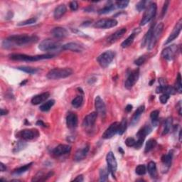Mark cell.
Instances as JSON below:
<instances>
[{"instance_id":"1","label":"cell","mask_w":182,"mask_h":182,"mask_svg":"<svg viewBox=\"0 0 182 182\" xmlns=\"http://www.w3.org/2000/svg\"><path fill=\"white\" fill-rule=\"evenodd\" d=\"M38 40V37L34 35H13L7 38V39L4 40V42H2V47L4 48H10L15 47H22V46L37 43Z\"/></svg>"},{"instance_id":"2","label":"cell","mask_w":182,"mask_h":182,"mask_svg":"<svg viewBox=\"0 0 182 182\" xmlns=\"http://www.w3.org/2000/svg\"><path fill=\"white\" fill-rule=\"evenodd\" d=\"M72 74L73 70L71 68H53L48 71L47 77L50 80H58V79L68 78Z\"/></svg>"},{"instance_id":"3","label":"cell","mask_w":182,"mask_h":182,"mask_svg":"<svg viewBox=\"0 0 182 182\" xmlns=\"http://www.w3.org/2000/svg\"><path fill=\"white\" fill-rule=\"evenodd\" d=\"M54 55L51 53L47 54L38 55V56H29L26 54H12L10 55V58L14 61H37L40 60L49 59L52 58Z\"/></svg>"},{"instance_id":"4","label":"cell","mask_w":182,"mask_h":182,"mask_svg":"<svg viewBox=\"0 0 182 182\" xmlns=\"http://www.w3.org/2000/svg\"><path fill=\"white\" fill-rule=\"evenodd\" d=\"M157 4L155 3V2H151L148 5V7L145 10L144 16H143L142 19L140 22L141 26H145L152 21L153 18L155 17L156 13H157Z\"/></svg>"},{"instance_id":"5","label":"cell","mask_w":182,"mask_h":182,"mask_svg":"<svg viewBox=\"0 0 182 182\" xmlns=\"http://www.w3.org/2000/svg\"><path fill=\"white\" fill-rule=\"evenodd\" d=\"M61 47V43L57 41L45 39L40 43L38 48L42 51H54L59 49Z\"/></svg>"},{"instance_id":"6","label":"cell","mask_w":182,"mask_h":182,"mask_svg":"<svg viewBox=\"0 0 182 182\" xmlns=\"http://www.w3.org/2000/svg\"><path fill=\"white\" fill-rule=\"evenodd\" d=\"M164 29V24L163 23H160V24L157 25V27L154 28L152 37L147 44V49L152 50V48L155 47L156 43H157L159 38L160 37L161 33L163 32Z\"/></svg>"},{"instance_id":"7","label":"cell","mask_w":182,"mask_h":182,"mask_svg":"<svg viewBox=\"0 0 182 182\" xmlns=\"http://www.w3.org/2000/svg\"><path fill=\"white\" fill-rule=\"evenodd\" d=\"M115 56V53L112 51H107L106 52L102 53L97 58V61L100 66L102 68H107L109 66L112 61H113Z\"/></svg>"},{"instance_id":"8","label":"cell","mask_w":182,"mask_h":182,"mask_svg":"<svg viewBox=\"0 0 182 182\" xmlns=\"http://www.w3.org/2000/svg\"><path fill=\"white\" fill-rule=\"evenodd\" d=\"M151 132H152V127L149 125H146L145 126L141 128L137 133V135H136L137 137V140L136 141V144L134 147L135 149H140L143 143H144L146 136L150 135Z\"/></svg>"},{"instance_id":"9","label":"cell","mask_w":182,"mask_h":182,"mask_svg":"<svg viewBox=\"0 0 182 182\" xmlns=\"http://www.w3.org/2000/svg\"><path fill=\"white\" fill-rule=\"evenodd\" d=\"M39 136V132L37 130H24L18 132L17 137H19L24 140H33Z\"/></svg>"},{"instance_id":"10","label":"cell","mask_w":182,"mask_h":182,"mask_svg":"<svg viewBox=\"0 0 182 182\" xmlns=\"http://www.w3.org/2000/svg\"><path fill=\"white\" fill-rule=\"evenodd\" d=\"M106 161L107 164V169H108L110 173L112 174V177L115 179V174L117 169V163L114 154L112 152L107 153L106 156Z\"/></svg>"},{"instance_id":"11","label":"cell","mask_w":182,"mask_h":182,"mask_svg":"<svg viewBox=\"0 0 182 182\" xmlns=\"http://www.w3.org/2000/svg\"><path fill=\"white\" fill-rule=\"evenodd\" d=\"M117 25V21L115 19H102L95 23L94 27L97 29H110Z\"/></svg>"},{"instance_id":"12","label":"cell","mask_w":182,"mask_h":182,"mask_svg":"<svg viewBox=\"0 0 182 182\" xmlns=\"http://www.w3.org/2000/svg\"><path fill=\"white\" fill-rule=\"evenodd\" d=\"M140 77V69H135V70L132 71L131 73L129 74L127 80L125 81V87L127 89H131L133 86L135 85V83H137L138 79Z\"/></svg>"},{"instance_id":"13","label":"cell","mask_w":182,"mask_h":182,"mask_svg":"<svg viewBox=\"0 0 182 182\" xmlns=\"http://www.w3.org/2000/svg\"><path fill=\"white\" fill-rule=\"evenodd\" d=\"M97 117V112H93L86 116L83 122V127L85 130H91L96 124Z\"/></svg>"},{"instance_id":"14","label":"cell","mask_w":182,"mask_h":182,"mask_svg":"<svg viewBox=\"0 0 182 182\" xmlns=\"http://www.w3.org/2000/svg\"><path fill=\"white\" fill-rule=\"evenodd\" d=\"M178 47L175 44L171 45L170 47L165 48L161 52V56L167 61H172L177 53Z\"/></svg>"},{"instance_id":"15","label":"cell","mask_w":182,"mask_h":182,"mask_svg":"<svg viewBox=\"0 0 182 182\" xmlns=\"http://www.w3.org/2000/svg\"><path fill=\"white\" fill-rule=\"evenodd\" d=\"M120 122H115L110 125V126L107 128V129L105 131V132L102 134V138L105 140H108L112 138V137L118 132V128H119Z\"/></svg>"},{"instance_id":"16","label":"cell","mask_w":182,"mask_h":182,"mask_svg":"<svg viewBox=\"0 0 182 182\" xmlns=\"http://www.w3.org/2000/svg\"><path fill=\"white\" fill-rule=\"evenodd\" d=\"M182 29V19H180L179 20V22L176 23V24L175 25V27L172 30V32L170 35V37H168L167 39H166V42L165 43V45H167L169 43H170L172 41H174L175 38H177L179 37V34H180L181 31Z\"/></svg>"},{"instance_id":"17","label":"cell","mask_w":182,"mask_h":182,"mask_svg":"<svg viewBox=\"0 0 182 182\" xmlns=\"http://www.w3.org/2000/svg\"><path fill=\"white\" fill-rule=\"evenodd\" d=\"M71 147L68 145H59L53 149L52 154L56 157H61V156L68 155L71 152Z\"/></svg>"},{"instance_id":"18","label":"cell","mask_w":182,"mask_h":182,"mask_svg":"<svg viewBox=\"0 0 182 182\" xmlns=\"http://www.w3.org/2000/svg\"><path fill=\"white\" fill-rule=\"evenodd\" d=\"M95 107H96L97 115L101 117H105L106 115V106L104 101L100 96H97L95 100Z\"/></svg>"},{"instance_id":"19","label":"cell","mask_w":182,"mask_h":182,"mask_svg":"<svg viewBox=\"0 0 182 182\" xmlns=\"http://www.w3.org/2000/svg\"><path fill=\"white\" fill-rule=\"evenodd\" d=\"M78 119L75 112H69L66 116V125L69 129H74L77 127Z\"/></svg>"},{"instance_id":"20","label":"cell","mask_w":182,"mask_h":182,"mask_svg":"<svg viewBox=\"0 0 182 182\" xmlns=\"http://www.w3.org/2000/svg\"><path fill=\"white\" fill-rule=\"evenodd\" d=\"M63 50L72 51L73 52H82L83 51V47L76 42H70L63 45L62 47Z\"/></svg>"},{"instance_id":"21","label":"cell","mask_w":182,"mask_h":182,"mask_svg":"<svg viewBox=\"0 0 182 182\" xmlns=\"http://www.w3.org/2000/svg\"><path fill=\"white\" fill-rule=\"evenodd\" d=\"M51 34L56 38H63L68 36L67 29L63 27H56L51 31Z\"/></svg>"},{"instance_id":"22","label":"cell","mask_w":182,"mask_h":182,"mask_svg":"<svg viewBox=\"0 0 182 182\" xmlns=\"http://www.w3.org/2000/svg\"><path fill=\"white\" fill-rule=\"evenodd\" d=\"M89 145H86L83 148L80 149L76 152L75 155H74V160L76 161H80L85 159L87 156L89 151Z\"/></svg>"},{"instance_id":"23","label":"cell","mask_w":182,"mask_h":182,"mask_svg":"<svg viewBox=\"0 0 182 182\" xmlns=\"http://www.w3.org/2000/svg\"><path fill=\"white\" fill-rule=\"evenodd\" d=\"M50 93L48 92H46V93H43L42 94L37 95V96H34L32 99V104L34 105V106H37V105H39L41 103H42L44 101H47V100L49 97Z\"/></svg>"},{"instance_id":"24","label":"cell","mask_w":182,"mask_h":182,"mask_svg":"<svg viewBox=\"0 0 182 182\" xmlns=\"http://www.w3.org/2000/svg\"><path fill=\"white\" fill-rule=\"evenodd\" d=\"M126 32L127 29H125V28H122V29H120V30L117 31V32H115L114 34L110 36L108 38H107V42L110 43H112L117 42V40L123 37V35L126 33Z\"/></svg>"},{"instance_id":"25","label":"cell","mask_w":182,"mask_h":182,"mask_svg":"<svg viewBox=\"0 0 182 182\" xmlns=\"http://www.w3.org/2000/svg\"><path fill=\"white\" fill-rule=\"evenodd\" d=\"M156 93H161L163 94H166L169 95L170 96V95H174L176 93V90L175 88L171 86H159L156 89Z\"/></svg>"},{"instance_id":"26","label":"cell","mask_w":182,"mask_h":182,"mask_svg":"<svg viewBox=\"0 0 182 182\" xmlns=\"http://www.w3.org/2000/svg\"><path fill=\"white\" fill-rule=\"evenodd\" d=\"M145 109V106H141L138 107L137 110L135 112V113L132 116V118L131 120V125L132 126H134V125H135L138 122H139L141 115H142V114L144 112Z\"/></svg>"},{"instance_id":"27","label":"cell","mask_w":182,"mask_h":182,"mask_svg":"<svg viewBox=\"0 0 182 182\" xmlns=\"http://www.w3.org/2000/svg\"><path fill=\"white\" fill-rule=\"evenodd\" d=\"M67 11V9H66V7L65 4H60L56 7L54 10V12H53V17L56 19H60L61 17H62L65 13Z\"/></svg>"},{"instance_id":"28","label":"cell","mask_w":182,"mask_h":182,"mask_svg":"<svg viewBox=\"0 0 182 182\" xmlns=\"http://www.w3.org/2000/svg\"><path fill=\"white\" fill-rule=\"evenodd\" d=\"M173 159V152L172 151L171 152H169L167 155H165L162 156L161 157V161H162L164 166L166 167V170H169V168L170 167V166L171 165V161H172Z\"/></svg>"},{"instance_id":"29","label":"cell","mask_w":182,"mask_h":182,"mask_svg":"<svg viewBox=\"0 0 182 182\" xmlns=\"http://www.w3.org/2000/svg\"><path fill=\"white\" fill-rule=\"evenodd\" d=\"M53 174V172H49L47 174H43L42 172H38L37 175L34 176V178L32 179V181H43L47 180L48 178H50L51 176Z\"/></svg>"},{"instance_id":"30","label":"cell","mask_w":182,"mask_h":182,"mask_svg":"<svg viewBox=\"0 0 182 182\" xmlns=\"http://www.w3.org/2000/svg\"><path fill=\"white\" fill-rule=\"evenodd\" d=\"M147 171L150 175L152 178H156L157 176V166H156V163L154 161H150L149 162L147 165Z\"/></svg>"},{"instance_id":"31","label":"cell","mask_w":182,"mask_h":182,"mask_svg":"<svg viewBox=\"0 0 182 182\" xmlns=\"http://www.w3.org/2000/svg\"><path fill=\"white\" fill-rule=\"evenodd\" d=\"M137 34V33L133 32L131 35L129 36V37H128L126 39H125L124 42L121 43V47L122 48H127V47H129L130 46H131L133 42H134L136 34Z\"/></svg>"},{"instance_id":"32","label":"cell","mask_w":182,"mask_h":182,"mask_svg":"<svg viewBox=\"0 0 182 182\" xmlns=\"http://www.w3.org/2000/svg\"><path fill=\"white\" fill-rule=\"evenodd\" d=\"M33 163H29L28 164V165H26L23 166H21V167L17 169V170H15L14 171L12 172V174L14 176H18V175H21V174L25 173L26 171H28V170L31 167V166H32Z\"/></svg>"},{"instance_id":"33","label":"cell","mask_w":182,"mask_h":182,"mask_svg":"<svg viewBox=\"0 0 182 182\" xmlns=\"http://www.w3.org/2000/svg\"><path fill=\"white\" fill-rule=\"evenodd\" d=\"M154 28H155V25H152V27L150 28V29H149V31L147 32V34H145L144 38L142 39V48L144 47L145 46L148 44V43H149V42H150V38H151V37H152Z\"/></svg>"},{"instance_id":"34","label":"cell","mask_w":182,"mask_h":182,"mask_svg":"<svg viewBox=\"0 0 182 182\" xmlns=\"http://www.w3.org/2000/svg\"><path fill=\"white\" fill-rule=\"evenodd\" d=\"M54 104H55L54 100H50V101L46 102L45 103L42 105V106H40L39 109L43 112H48L49 111L50 109L53 106Z\"/></svg>"},{"instance_id":"35","label":"cell","mask_w":182,"mask_h":182,"mask_svg":"<svg viewBox=\"0 0 182 182\" xmlns=\"http://www.w3.org/2000/svg\"><path fill=\"white\" fill-rule=\"evenodd\" d=\"M157 144V141H156L155 139L149 140L147 142V143H146L145 148V152L147 153L149 152H150L151 150H153V149L156 147Z\"/></svg>"},{"instance_id":"36","label":"cell","mask_w":182,"mask_h":182,"mask_svg":"<svg viewBox=\"0 0 182 182\" xmlns=\"http://www.w3.org/2000/svg\"><path fill=\"white\" fill-rule=\"evenodd\" d=\"M172 118L171 117H168L165 122V125H164V129H163V135H166L170 132L171 126H172Z\"/></svg>"},{"instance_id":"37","label":"cell","mask_w":182,"mask_h":182,"mask_svg":"<svg viewBox=\"0 0 182 182\" xmlns=\"http://www.w3.org/2000/svg\"><path fill=\"white\" fill-rule=\"evenodd\" d=\"M71 103H72L73 107H75V108H79L83 103V97L81 96V95L78 96L73 100Z\"/></svg>"},{"instance_id":"38","label":"cell","mask_w":182,"mask_h":182,"mask_svg":"<svg viewBox=\"0 0 182 182\" xmlns=\"http://www.w3.org/2000/svg\"><path fill=\"white\" fill-rule=\"evenodd\" d=\"M17 69L29 74H36L38 71L37 68L29 67V66H20V67H18Z\"/></svg>"},{"instance_id":"39","label":"cell","mask_w":182,"mask_h":182,"mask_svg":"<svg viewBox=\"0 0 182 182\" xmlns=\"http://www.w3.org/2000/svg\"><path fill=\"white\" fill-rule=\"evenodd\" d=\"M110 171L108 169L104 168L100 171V181H108V176Z\"/></svg>"},{"instance_id":"40","label":"cell","mask_w":182,"mask_h":182,"mask_svg":"<svg viewBox=\"0 0 182 182\" xmlns=\"http://www.w3.org/2000/svg\"><path fill=\"white\" fill-rule=\"evenodd\" d=\"M151 3V2L148 1H140L138 2V3L136 4V9L137 10L138 12H142L143 10H145L147 9V7H148V5Z\"/></svg>"},{"instance_id":"41","label":"cell","mask_w":182,"mask_h":182,"mask_svg":"<svg viewBox=\"0 0 182 182\" xmlns=\"http://www.w3.org/2000/svg\"><path fill=\"white\" fill-rule=\"evenodd\" d=\"M115 8V5L113 4H112L111 2H110V4L106 5V6L104 8H102L101 10H99L98 13L100 14H107V13H109L111 11H112V10H114Z\"/></svg>"},{"instance_id":"42","label":"cell","mask_w":182,"mask_h":182,"mask_svg":"<svg viewBox=\"0 0 182 182\" xmlns=\"http://www.w3.org/2000/svg\"><path fill=\"white\" fill-rule=\"evenodd\" d=\"M159 115H160V111L157 110H154L150 114V118L152 120V124L155 125V126H157V123H158V117Z\"/></svg>"},{"instance_id":"43","label":"cell","mask_w":182,"mask_h":182,"mask_svg":"<svg viewBox=\"0 0 182 182\" xmlns=\"http://www.w3.org/2000/svg\"><path fill=\"white\" fill-rule=\"evenodd\" d=\"M126 129H127V120L123 119L121 121V122H120L118 132H117V134L122 135L123 133L125 132Z\"/></svg>"},{"instance_id":"44","label":"cell","mask_w":182,"mask_h":182,"mask_svg":"<svg viewBox=\"0 0 182 182\" xmlns=\"http://www.w3.org/2000/svg\"><path fill=\"white\" fill-rule=\"evenodd\" d=\"M135 172L137 175H139V176L145 175L146 172H147V169H146V166L144 165H138L135 169Z\"/></svg>"},{"instance_id":"45","label":"cell","mask_w":182,"mask_h":182,"mask_svg":"<svg viewBox=\"0 0 182 182\" xmlns=\"http://www.w3.org/2000/svg\"><path fill=\"white\" fill-rule=\"evenodd\" d=\"M27 143H25L24 142H22V141H19L16 143V146H15L14 148V152H19L20 151L24 150V149L27 147Z\"/></svg>"},{"instance_id":"46","label":"cell","mask_w":182,"mask_h":182,"mask_svg":"<svg viewBox=\"0 0 182 182\" xmlns=\"http://www.w3.org/2000/svg\"><path fill=\"white\" fill-rule=\"evenodd\" d=\"M181 74L179 73L177 76V78H176V83H175V89L176 90V91H178L179 93H181L182 89H181Z\"/></svg>"},{"instance_id":"47","label":"cell","mask_w":182,"mask_h":182,"mask_svg":"<svg viewBox=\"0 0 182 182\" xmlns=\"http://www.w3.org/2000/svg\"><path fill=\"white\" fill-rule=\"evenodd\" d=\"M130 2L127 1V0H123V1H118V2H115V4H116V6L117 8L119 9H125L126 8V7L128 6V4H129Z\"/></svg>"},{"instance_id":"48","label":"cell","mask_w":182,"mask_h":182,"mask_svg":"<svg viewBox=\"0 0 182 182\" xmlns=\"http://www.w3.org/2000/svg\"><path fill=\"white\" fill-rule=\"evenodd\" d=\"M37 18H31L29 19H27L26 20V21L24 22H19V24H18V26H27V25H31V24H34V23L37 22Z\"/></svg>"},{"instance_id":"49","label":"cell","mask_w":182,"mask_h":182,"mask_svg":"<svg viewBox=\"0 0 182 182\" xmlns=\"http://www.w3.org/2000/svg\"><path fill=\"white\" fill-rule=\"evenodd\" d=\"M147 59V56H145V55L142 56H140V57L138 58L137 60L135 61V64L138 66H142V64H144L146 62Z\"/></svg>"},{"instance_id":"50","label":"cell","mask_w":182,"mask_h":182,"mask_svg":"<svg viewBox=\"0 0 182 182\" xmlns=\"http://www.w3.org/2000/svg\"><path fill=\"white\" fill-rule=\"evenodd\" d=\"M135 144H136V140L132 137H128L127 139L125 140V145L129 147H135Z\"/></svg>"},{"instance_id":"51","label":"cell","mask_w":182,"mask_h":182,"mask_svg":"<svg viewBox=\"0 0 182 182\" xmlns=\"http://www.w3.org/2000/svg\"><path fill=\"white\" fill-rule=\"evenodd\" d=\"M169 99H170V96L166 94H162L160 97V101L162 104H166Z\"/></svg>"},{"instance_id":"52","label":"cell","mask_w":182,"mask_h":182,"mask_svg":"<svg viewBox=\"0 0 182 182\" xmlns=\"http://www.w3.org/2000/svg\"><path fill=\"white\" fill-rule=\"evenodd\" d=\"M169 4H170V2H169V1H166L165 2V4H164L162 10H161V18H163L165 16V14L166 13V10H167L168 6H169Z\"/></svg>"},{"instance_id":"53","label":"cell","mask_w":182,"mask_h":182,"mask_svg":"<svg viewBox=\"0 0 182 182\" xmlns=\"http://www.w3.org/2000/svg\"><path fill=\"white\" fill-rule=\"evenodd\" d=\"M69 7H70V8L72 11H76L78 8V2L76 1H73L71 2L70 4H69Z\"/></svg>"},{"instance_id":"54","label":"cell","mask_w":182,"mask_h":182,"mask_svg":"<svg viewBox=\"0 0 182 182\" xmlns=\"http://www.w3.org/2000/svg\"><path fill=\"white\" fill-rule=\"evenodd\" d=\"M83 176H82V175H79L77 176L76 178H75L73 179V181H79V182H81V181H83Z\"/></svg>"},{"instance_id":"55","label":"cell","mask_w":182,"mask_h":182,"mask_svg":"<svg viewBox=\"0 0 182 182\" xmlns=\"http://www.w3.org/2000/svg\"><path fill=\"white\" fill-rule=\"evenodd\" d=\"M0 170H1V171H2V172L7 170V166H5L2 162H1V164H0Z\"/></svg>"},{"instance_id":"56","label":"cell","mask_w":182,"mask_h":182,"mask_svg":"<svg viewBox=\"0 0 182 182\" xmlns=\"http://www.w3.org/2000/svg\"><path fill=\"white\" fill-rule=\"evenodd\" d=\"M132 105H127V106H126V107H125V110H126V111L127 112H130L131 111V110H132Z\"/></svg>"},{"instance_id":"57","label":"cell","mask_w":182,"mask_h":182,"mask_svg":"<svg viewBox=\"0 0 182 182\" xmlns=\"http://www.w3.org/2000/svg\"><path fill=\"white\" fill-rule=\"evenodd\" d=\"M37 125H38V126H42V127H46V124L42 120H38L37 122Z\"/></svg>"},{"instance_id":"58","label":"cell","mask_w":182,"mask_h":182,"mask_svg":"<svg viewBox=\"0 0 182 182\" xmlns=\"http://www.w3.org/2000/svg\"><path fill=\"white\" fill-rule=\"evenodd\" d=\"M7 113H8V110H4V109H1V115H7Z\"/></svg>"},{"instance_id":"59","label":"cell","mask_w":182,"mask_h":182,"mask_svg":"<svg viewBox=\"0 0 182 182\" xmlns=\"http://www.w3.org/2000/svg\"><path fill=\"white\" fill-rule=\"evenodd\" d=\"M176 107H178V110H179V115H181V102H179L178 106H176Z\"/></svg>"},{"instance_id":"60","label":"cell","mask_w":182,"mask_h":182,"mask_svg":"<svg viewBox=\"0 0 182 182\" xmlns=\"http://www.w3.org/2000/svg\"><path fill=\"white\" fill-rule=\"evenodd\" d=\"M179 142H181V130H180V131H179Z\"/></svg>"},{"instance_id":"61","label":"cell","mask_w":182,"mask_h":182,"mask_svg":"<svg viewBox=\"0 0 182 182\" xmlns=\"http://www.w3.org/2000/svg\"><path fill=\"white\" fill-rule=\"evenodd\" d=\"M27 83V80H25L24 81H22L21 83H20V86H24L25 85V83Z\"/></svg>"},{"instance_id":"62","label":"cell","mask_w":182,"mask_h":182,"mask_svg":"<svg viewBox=\"0 0 182 182\" xmlns=\"http://www.w3.org/2000/svg\"><path fill=\"white\" fill-rule=\"evenodd\" d=\"M119 152H121V153L122 154V155H123V154H124V151H123V150L122 149V147H120V148H119Z\"/></svg>"}]
</instances>
